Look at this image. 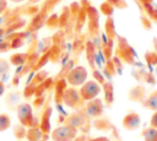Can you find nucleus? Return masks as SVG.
<instances>
[{
    "label": "nucleus",
    "mask_w": 157,
    "mask_h": 141,
    "mask_svg": "<svg viewBox=\"0 0 157 141\" xmlns=\"http://www.w3.org/2000/svg\"><path fill=\"white\" fill-rule=\"evenodd\" d=\"M75 134H76V130L74 129V126L65 125L55 129L53 131L52 137L54 141H72L75 137Z\"/></svg>",
    "instance_id": "nucleus-1"
},
{
    "label": "nucleus",
    "mask_w": 157,
    "mask_h": 141,
    "mask_svg": "<svg viewBox=\"0 0 157 141\" xmlns=\"http://www.w3.org/2000/svg\"><path fill=\"white\" fill-rule=\"evenodd\" d=\"M86 76H87V71L85 67L82 66H77L75 67L70 75H69V82L74 86H77V85H81L83 83V81L86 80Z\"/></svg>",
    "instance_id": "nucleus-2"
},
{
    "label": "nucleus",
    "mask_w": 157,
    "mask_h": 141,
    "mask_svg": "<svg viewBox=\"0 0 157 141\" xmlns=\"http://www.w3.org/2000/svg\"><path fill=\"white\" fill-rule=\"evenodd\" d=\"M99 91H101L99 86L94 81H90V82H87V83H85L82 86L81 94H82L83 99H92L99 93Z\"/></svg>",
    "instance_id": "nucleus-3"
},
{
    "label": "nucleus",
    "mask_w": 157,
    "mask_h": 141,
    "mask_svg": "<svg viewBox=\"0 0 157 141\" xmlns=\"http://www.w3.org/2000/svg\"><path fill=\"white\" fill-rule=\"evenodd\" d=\"M18 118L22 121L23 125H31L33 121V116H32V110L31 107L28 104H22L18 108Z\"/></svg>",
    "instance_id": "nucleus-4"
},
{
    "label": "nucleus",
    "mask_w": 157,
    "mask_h": 141,
    "mask_svg": "<svg viewBox=\"0 0 157 141\" xmlns=\"http://www.w3.org/2000/svg\"><path fill=\"white\" fill-rule=\"evenodd\" d=\"M139 124H140V118L137 114H129L123 120V125L126 129H136Z\"/></svg>",
    "instance_id": "nucleus-5"
},
{
    "label": "nucleus",
    "mask_w": 157,
    "mask_h": 141,
    "mask_svg": "<svg viewBox=\"0 0 157 141\" xmlns=\"http://www.w3.org/2000/svg\"><path fill=\"white\" fill-rule=\"evenodd\" d=\"M144 139H145V141H157V130L153 128L145 130Z\"/></svg>",
    "instance_id": "nucleus-6"
},
{
    "label": "nucleus",
    "mask_w": 157,
    "mask_h": 141,
    "mask_svg": "<svg viewBox=\"0 0 157 141\" xmlns=\"http://www.w3.org/2000/svg\"><path fill=\"white\" fill-rule=\"evenodd\" d=\"M146 105L151 109H157V91L153 92L146 101Z\"/></svg>",
    "instance_id": "nucleus-7"
},
{
    "label": "nucleus",
    "mask_w": 157,
    "mask_h": 141,
    "mask_svg": "<svg viewBox=\"0 0 157 141\" xmlns=\"http://www.w3.org/2000/svg\"><path fill=\"white\" fill-rule=\"evenodd\" d=\"M10 126V118L6 114H0V131L6 130Z\"/></svg>",
    "instance_id": "nucleus-8"
},
{
    "label": "nucleus",
    "mask_w": 157,
    "mask_h": 141,
    "mask_svg": "<svg viewBox=\"0 0 157 141\" xmlns=\"http://www.w3.org/2000/svg\"><path fill=\"white\" fill-rule=\"evenodd\" d=\"M6 0H0V13H2L6 9Z\"/></svg>",
    "instance_id": "nucleus-9"
},
{
    "label": "nucleus",
    "mask_w": 157,
    "mask_h": 141,
    "mask_svg": "<svg viewBox=\"0 0 157 141\" xmlns=\"http://www.w3.org/2000/svg\"><path fill=\"white\" fill-rule=\"evenodd\" d=\"M151 125L153 126V128H157V113L153 115V118L151 119Z\"/></svg>",
    "instance_id": "nucleus-10"
},
{
    "label": "nucleus",
    "mask_w": 157,
    "mask_h": 141,
    "mask_svg": "<svg viewBox=\"0 0 157 141\" xmlns=\"http://www.w3.org/2000/svg\"><path fill=\"white\" fill-rule=\"evenodd\" d=\"M91 141H109L107 137H97L94 140H91Z\"/></svg>",
    "instance_id": "nucleus-11"
},
{
    "label": "nucleus",
    "mask_w": 157,
    "mask_h": 141,
    "mask_svg": "<svg viewBox=\"0 0 157 141\" xmlns=\"http://www.w3.org/2000/svg\"><path fill=\"white\" fill-rule=\"evenodd\" d=\"M4 90H5V88H4V85H2V82L0 81V96L4 93Z\"/></svg>",
    "instance_id": "nucleus-12"
},
{
    "label": "nucleus",
    "mask_w": 157,
    "mask_h": 141,
    "mask_svg": "<svg viewBox=\"0 0 157 141\" xmlns=\"http://www.w3.org/2000/svg\"><path fill=\"white\" fill-rule=\"evenodd\" d=\"M11 1H13V2H21V1H23V0H11Z\"/></svg>",
    "instance_id": "nucleus-13"
},
{
    "label": "nucleus",
    "mask_w": 157,
    "mask_h": 141,
    "mask_svg": "<svg viewBox=\"0 0 157 141\" xmlns=\"http://www.w3.org/2000/svg\"><path fill=\"white\" fill-rule=\"evenodd\" d=\"M38 141H40V140H38Z\"/></svg>",
    "instance_id": "nucleus-14"
}]
</instances>
